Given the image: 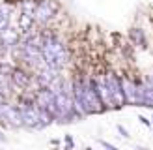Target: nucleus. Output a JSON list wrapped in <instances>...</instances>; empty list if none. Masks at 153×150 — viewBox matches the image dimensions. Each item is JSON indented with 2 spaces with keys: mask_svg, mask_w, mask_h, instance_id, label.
<instances>
[{
  "mask_svg": "<svg viewBox=\"0 0 153 150\" xmlns=\"http://www.w3.org/2000/svg\"><path fill=\"white\" fill-rule=\"evenodd\" d=\"M121 88H123V96H125V103L136 107V77L134 75L123 73L121 75Z\"/></svg>",
  "mask_w": 153,
  "mask_h": 150,
  "instance_id": "0eeeda50",
  "label": "nucleus"
},
{
  "mask_svg": "<svg viewBox=\"0 0 153 150\" xmlns=\"http://www.w3.org/2000/svg\"><path fill=\"white\" fill-rule=\"evenodd\" d=\"M99 145H101L103 148H108V150H116V146H114V145H110V142H106V141H101V139H99Z\"/></svg>",
  "mask_w": 153,
  "mask_h": 150,
  "instance_id": "ddd939ff",
  "label": "nucleus"
},
{
  "mask_svg": "<svg viewBox=\"0 0 153 150\" xmlns=\"http://www.w3.org/2000/svg\"><path fill=\"white\" fill-rule=\"evenodd\" d=\"M105 79H106V85H108V90H110V96L114 100V105H116V109H121L125 107V96H123V88H121V75L108 68V70H105Z\"/></svg>",
  "mask_w": 153,
  "mask_h": 150,
  "instance_id": "7ed1b4c3",
  "label": "nucleus"
},
{
  "mask_svg": "<svg viewBox=\"0 0 153 150\" xmlns=\"http://www.w3.org/2000/svg\"><path fill=\"white\" fill-rule=\"evenodd\" d=\"M138 120H140V124H144L146 128H153V122H151L149 118H146L144 115H140V116H138Z\"/></svg>",
  "mask_w": 153,
  "mask_h": 150,
  "instance_id": "9b49d317",
  "label": "nucleus"
},
{
  "mask_svg": "<svg viewBox=\"0 0 153 150\" xmlns=\"http://www.w3.org/2000/svg\"><path fill=\"white\" fill-rule=\"evenodd\" d=\"M151 122H153V120H151Z\"/></svg>",
  "mask_w": 153,
  "mask_h": 150,
  "instance_id": "dca6fc26",
  "label": "nucleus"
},
{
  "mask_svg": "<svg viewBox=\"0 0 153 150\" xmlns=\"http://www.w3.org/2000/svg\"><path fill=\"white\" fill-rule=\"evenodd\" d=\"M11 25V19H7V17H4L2 15V11H0V32H2L4 28H7Z\"/></svg>",
  "mask_w": 153,
  "mask_h": 150,
  "instance_id": "1a4fd4ad",
  "label": "nucleus"
},
{
  "mask_svg": "<svg viewBox=\"0 0 153 150\" xmlns=\"http://www.w3.org/2000/svg\"><path fill=\"white\" fill-rule=\"evenodd\" d=\"M43 60L51 68L62 71L71 62V52L67 49L65 41L56 32H43V45H41Z\"/></svg>",
  "mask_w": 153,
  "mask_h": 150,
  "instance_id": "f257e3e1",
  "label": "nucleus"
},
{
  "mask_svg": "<svg viewBox=\"0 0 153 150\" xmlns=\"http://www.w3.org/2000/svg\"><path fill=\"white\" fill-rule=\"evenodd\" d=\"M34 100H36V103L39 105L43 111H47L52 118L56 116V112H58V107H56V94L52 92L51 88L39 86V88L34 92Z\"/></svg>",
  "mask_w": 153,
  "mask_h": 150,
  "instance_id": "39448f33",
  "label": "nucleus"
},
{
  "mask_svg": "<svg viewBox=\"0 0 153 150\" xmlns=\"http://www.w3.org/2000/svg\"><path fill=\"white\" fill-rule=\"evenodd\" d=\"M60 11V4L56 0H37L34 10V21L36 26H47L56 19Z\"/></svg>",
  "mask_w": 153,
  "mask_h": 150,
  "instance_id": "f03ea898",
  "label": "nucleus"
},
{
  "mask_svg": "<svg viewBox=\"0 0 153 150\" xmlns=\"http://www.w3.org/2000/svg\"><path fill=\"white\" fill-rule=\"evenodd\" d=\"M129 40L133 45L140 49H148V40H146V32L142 28H131L129 30Z\"/></svg>",
  "mask_w": 153,
  "mask_h": 150,
  "instance_id": "6e6552de",
  "label": "nucleus"
},
{
  "mask_svg": "<svg viewBox=\"0 0 153 150\" xmlns=\"http://www.w3.org/2000/svg\"><path fill=\"white\" fill-rule=\"evenodd\" d=\"M64 141H65V146H67V148H73V146H75V142H73V137H71V135H65Z\"/></svg>",
  "mask_w": 153,
  "mask_h": 150,
  "instance_id": "f8f14e48",
  "label": "nucleus"
},
{
  "mask_svg": "<svg viewBox=\"0 0 153 150\" xmlns=\"http://www.w3.org/2000/svg\"><path fill=\"white\" fill-rule=\"evenodd\" d=\"M91 81H94V86L97 90V96L101 98L103 105L106 107V111H114L116 105H114V100L110 96V90H108V85H106V79H105V71H97L91 75Z\"/></svg>",
  "mask_w": 153,
  "mask_h": 150,
  "instance_id": "423d86ee",
  "label": "nucleus"
},
{
  "mask_svg": "<svg viewBox=\"0 0 153 150\" xmlns=\"http://www.w3.org/2000/svg\"><path fill=\"white\" fill-rule=\"evenodd\" d=\"M7 2H13L15 4V2H19V0H7Z\"/></svg>",
  "mask_w": 153,
  "mask_h": 150,
  "instance_id": "2eb2a0df",
  "label": "nucleus"
},
{
  "mask_svg": "<svg viewBox=\"0 0 153 150\" xmlns=\"http://www.w3.org/2000/svg\"><path fill=\"white\" fill-rule=\"evenodd\" d=\"M0 124L11 128V130H21L22 128V118H21L17 103L4 101L0 105Z\"/></svg>",
  "mask_w": 153,
  "mask_h": 150,
  "instance_id": "20e7f679",
  "label": "nucleus"
},
{
  "mask_svg": "<svg viewBox=\"0 0 153 150\" xmlns=\"http://www.w3.org/2000/svg\"><path fill=\"white\" fill-rule=\"evenodd\" d=\"M0 142H7V135L2 130H0Z\"/></svg>",
  "mask_w": 153,
  "mask_h": 150,
  "instance_id": "4468645a",
  "label": "nucleus"
},
{
  "mask_svg": "<svg viewBox=\"0 0 153 150\" xmlns=\"http://www.w3.org/2000/svg\"><path fill=\"white\" fill-rule=\"evenodd\" d=\"M116 130L121 133V137H123V139H129V137H131V133H129V131H127V130H125V128L121 126V124H118V126H116Z\"/></svg>",
  "mask_w": 153,
  "mask_h": 150,
  "instance_id": "9d476101",
  "label": "nucleus"
}]
</instances>
